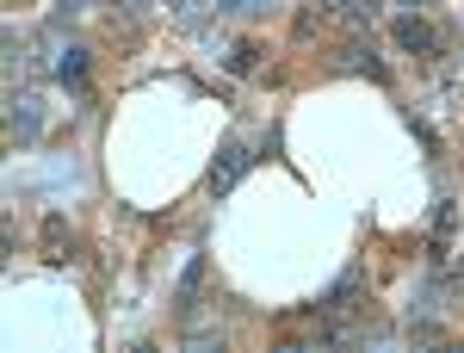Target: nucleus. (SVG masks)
<instances>
[{
  "label": "nucleus",
  "instance_id": "nucleus-1",
  "mask_svg": "<svg viewBox=\"0 0 464 353\" xmlns=\"http://www.w3.org/2000/svg\"><path fill=\"white\" fill-rule=\"evenodd\" d=\"M248 149H242V142H223V149H217V162H211V192H229V186H236V180L248 174Z\"/></svg>",
  "mask_w": 464,
  "mask_h": 353
},
{
  "label": "nucleus",
  "instance_id": "nucleus-2",
  "mask_svg": "<svg viewBox=\"0 0 464 353\" xmlns=\"http://www.w3.org/2000/svg\"><path fill=\"white\" fill-rule=\"evenodd\" d=\"M396 44H402V50H433L428 19H396Z\"/></svg>",
  "mask_w": 464,
  "mask_h": 353
},
{
  "label": "nucleus",
  "instance_id": "nucleus-3",
  "mask_svg": "<svg viewBox=\"0 0 464 353\" xmlns=\"http://www.w3.org/2000/svg\"><path fill=\"white\" fill-rule=\"evenodd\" d=\"M205 279V254H192V267H186V279H179V310H192V291Z\"/></svg>",
  "mask_w": 464,
  "mask_h": 353
},
{
  "label": "nucleus",
  "instance_id": "nucleus-4",
  "mask_svg": "<svg viewBox=\"0 0 464 353\" xmlns=\"http://www.w3.org/2000/svg\"><path fill=\"white\" fill-rule=\"evenodd\" d=\"M56 74H63V81H87V50H63Z\"/></svg>",
  "mask_w": 464,
  "mask_h": 353
},
{
  "label": "nucleus",
  "instance_id": "nucleus-5",
  "mask_svg": "<svg viewBox=\"0 0 464 353\" xmlns=\"http://www.w3.org/2000/svg\"><path fill=\"white\" fill-rule=\"evenodd\" d=\"M254 63H260V44H236V56H229V69H236V74H248Z\"/></svg>",
  "mask_w": 464,
  "mask_h": 353
},
{
  "label": "nucleus",
  "instance_id": "nucleus-6",
  "mask_svg": "<svg viewBox=\"0 0 464 353\" xmlns=\"http://www.w3.org/2000/svg\"><path fill=\"white\" fill-rule=\"evenodd\" d=\"M174 13H198V0H174Z\"/></svg>",
  "mask_w": 464,
  "mask_h": 353
},
{
  "label": "nucleus",
  "instance_id": "nucleus-7",
  "mask_svg": "<svg viewBox=\"0 0 464 353\" xmlns=\"http://www.w3.org/2000/svg\"><path fill=\"white\" fill-rule=\"evenodd\" d=\"M236 6H242V13H260V0H236Z\"/></svg>",
  "mask_w": 464,
  "mask_h": 353
}]
</instances>
